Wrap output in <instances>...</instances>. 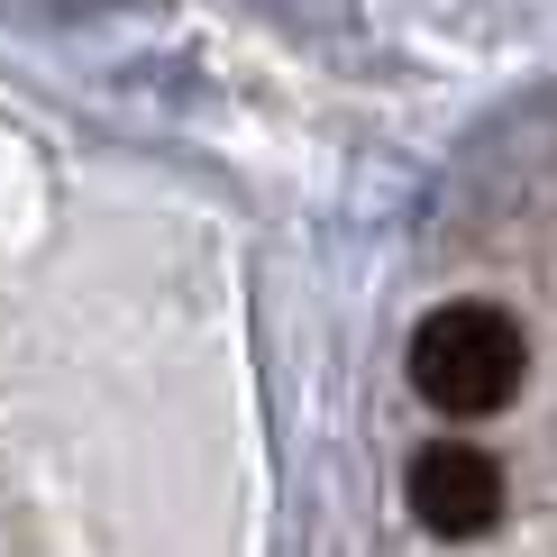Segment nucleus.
I'll return each instance as SVG.
<instances>
[{"instance_id":"obj_1","label":"nucleus","mask_w":557,"mask_h":557,"mask_svg":"<svg viewBox=\"0 0 557 557\" xmlns=\"http://www.w3.org/2000/svg\"><path fill=\"white\" fill-rule=\"evenodd\" d=\"M521 366H530V347H521V330L494 301H448V311H430L421 338H411V384H421L438 411H457V421L503 411L521 393Z\"/></svg>"},{"instance_id":"obj_2","label":"nucleus","mask_w":557,"mask_h":557,"mask_svg":"<svg viewBox=\"0 0 557 557\" xmlns=\"http://www.w3.org/2000/svg\"><path fill=\"white\" fill-rule=\"evenodd\" d=\"M411 512H421L438 540H475V530H494L503 512V467L467 438H438V448L411 457Z\"/></svg>"}]
</instances>
